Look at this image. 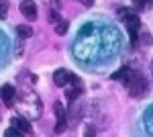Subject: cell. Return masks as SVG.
Segmentation results:
<instances>
[{
  "mask_svg": "<svg viewBox=\"0 0 153 137\" xmlns=\"http://www.w3.org/2000/svg\"><path fill=\"white\" fill-rule=\"evenodd\" d=\"M19 111L25 115V119H37L39 115L43 113V106H41V98L35 90H25L19 98Z\"/></svg>",
  "mask_w": 153,
  "mask_h": 137,
  "instance_id": "1",
  "label": "cell"
},
{
  "mask_svg": "<svg viewBox=\"0 0 153 137\" xmlns=\"http://www.w3.org/2000/svg\"><path fill=\"white\" fill-rule=\"evenodd\" d=\"M125 86H127V90H129L131 96L139 98L143 92L147 90V80L143 78L141 72H137V70H131L129 76L125 78Z\"/></svg>",
  "mask_w": 153,
  "mask_h": 137,
  "instance_id": "2",
  "label": "cell"
},
{
  "mask_svg": "<svg viewBox=\"0 0 153 137\" xmlns=\"http://www.w3.org/2000/svg\"><path fill=\"white\" fill-rule=\"evenodd\" d=\"M53 109H55V115H57V125H55V131L61 133L63 129H65V104L57 100V103L53 104Z\"/></svg>",
  "mask_w": 153,
  "mask_h": 137,
  "instance_id": "3",
  "label": "cell"
},
{
  "mask_svg": "<svg viewBox=\"0 0 153 137\" xmlns=\"http://www.w3.org/2000/svg\"><path fill=\"white\" fill-rule=\"evenodd\" d=\"M12 127L19 129L23 135L33 133V127H31V123H29V119H25V117H14V119H12Z\"/></svg>",
  "mask_w": 153,
  "mask_h": 137,
  "instance_id": "4",
  "label": "cell"
},
{
  "mask_svg": "<svg viewBox=\"0 0 153 137\" xmlns=\"http://www.w3.org/2000/svg\"><path fill=\"white\" fill-rule=\"evenodd\" d=\"M21 12H23L29 21H35L37 19V6L33 2H29V0H25L23 4H21Z\"/></svg>",
  "mask_w": 153,
  "mask_h": 137,
  "instance_id": "5",
  "label": "cell"
},
{
  "mask_svg": "<svg viewBox=\"0 0 153 137\" xmlns=\"http://www.w3.org/2000/svg\"><path fill=\"white\" fill-rule=\"evenodd\" d=\"M0 94H2V100H4V104H8V106H10V104L14 103L16 90L12 88L10 84H6V86H2V88H0Z\"/></svg>",
  "mask_w": 153,
  "mask_h": 137,
  "instance_id": "6",
  "label": "cell"
},
{
  "mask_svg": "<svg viewBox=\"0 0 153 137\" xmlns=\"http://www.w3.org/2000/svg\"><path fill=\"white\" fill-rule=\"evenodd\" d=\"M70 74L71 72H68V70H57V72L53 74V82H55L57 86H65V84L70 82Z\"/></svg>",
  "mask_w": 153,
  "mask_h": 137,
  "instance_id": "7",
  "label": "cell"
},
{
  "mask_svg": "<svg viewBox=\"0 0 153 137\" xmlns=\"http://www.w3.org/2000/svg\"><path fill=\"white\" fill-rule=\"evenodd\" d=\"M125 23H127L129 33H137V31H139V27H141V21H139V16H137V14H129V16L125 19Z\"/></svg>",
  "mask_w": 153,
  "mask_h": 137,
  "instance_id": "8",
  "label": "cell"
},
{
  "mask_svg": "<svg viewBox=\"0 0 153 137\" xmlns=\"http://www.w3.org/2000/svg\"><path fill=\"white\" fill-rule=\"evenodd\" d=\"M16 33L21 35L23 39H29V37H33V29L27 27V25H19V27H16Z\"/></svg>",
  "mask_w": 153,
  "mask_h": 137,
  "instance_id": "9",
  "label": "cell"
},
{
  "mask_svg": "<svg viewBox=\"0 0 153 137\" xmlns=\"http://www.w3.org/2000/svg\"><path fill=\"white\" fill-rule=\"evenodd\" d=\"M55 33L57 35H65L68 33V23H65L63 19H57V21H55Z\"/></svg>",
  "mask_w": 153,
  "mask_h": 137,
  "instance_id": "10",
  "label": "cell"
},
{
  "mask_svg": "<svg viewBox=\"0 0 153 137\" xmlns=\"http://www.w3.org/2000/svg\"><path fill=\"white\" fill-rule=\"evenodd\" d=\"M129 72H131V68H120L118 72L112 74V80H123V82H125V78L129 76Z\"/></svg>",
  "mask_w": 153,
  "mask_h": 137,
  "instance_id": "11",
  "label": "cell"
},
{
  "mask_svg": "<svg viewBox=\"0 0 153 137\" xmlns=\"http://www.w3.org/2000/svg\"><path fill=\"white\" fill-rule=\"evenodd\" d=\"M80 94H82V86H71L70 90H68V98H70L71 103H74V100H76Z\"/></svg>",
  "mask_w": 153,
  "mask_h": 137,
  "instance_id": "12",
  "label": "cell"
},
{
  "mask_svg": "<svg viewBox=\"0 0 153 137\" xmlns=\"http://www.w3.org/2000/svg\"><path fill=\"white\" fill-rule=\"evenodd\" d=\"M4 137H25L19 129H14V127H10V129H6L4 131Z\"/></svg>",
  "mask_w": 153,
  "mask_h": 137,
  "instance_id": "13",
  "label": "cell"
},
{
  "mask_svg": "<svg viewBox=\"0 0 153 137\" xmlns=\"http://www.w3.org/2000/svg\"><path fill=\"white\" fill-rule=\"evenodd\" d=\"M6 14H8V2L0 0V19H6Z\"/></svg>",
  "mask_w": 153,
  "mask_h": 137,
  "instance_id": "14",
  "label": "cell"
},
{
  "mask_svg": "<svg viewBox=\"0 0 153 137\" xmlns=\"http://www.w3.org/2000/svg\"><path fill=\"white\" fill-rule=\"evenodd\" d=\"M141 43L149 47V45H151V35H149V33H143L141 35Z\"/></svg>",
  "mask_w": 153,
  "mask_h": 137,
  "instance_id": "15",
  "label": "cell"
},
{
  "mask_svg": "<svg viewBox=\"0 0 153 137\" xmlns=\"http://www.w3.org/2000/svg\"><path fill=\"white\" fill-rule=\"evenodd\" d=\"M151 127H153V111H151V115H149V117H145V129L149 131Z\"/></svg>",
  "mask_w": 153,
  "mask_h": 137,
  "instance_id": "16",
  "label": "cell"
},
{
  "mask_svg": "<svg viewBox=\"0 0 153 137\" xmlns=\"http://www.w3.org/2000/svg\"><path fill=\"white\" fill-rule=\"evenodd\" d=\"M86 137H96L94 127H86Z\"/></svg>",
  "mask_w": 153,
  "mask_h": 137,
  "instance_id": "17",
  "label": "cell"
},
{
  "mask_svg": "<svg viewBox=\"0 0 153 137\" xmlns=\"http://www.w3.org/2000/svg\"><path fill=\"white\" fill-rule=\"evenodd\" d=\"M131 2H133L137 8H145V0H131Z\"/></svg>",
  "mask_w": 153,
  "mask_h": 137,
  "instance_id": "18",
  "label": "cell"
},
{
  "mask_svg": "<svg viewBox=\"0 0 153 137\" xmlns=\"http://www.w3.org/2000/svg\"><path fill=\"white\" fill-rule=\"evenodd\" d=\"M145 8H153V0H145Z\"/></svg>",
  "mask_w": 153,
  "mask_h": 137,
  "instance_id": "19",
  "label": "cell"
},
{
  "mask_svg": "<svg viewBox=\"0 0 153 137\" xmlns=\"http://www.w3.org/2000/svg\"><path fill=\"white\" fill-rule=\"evenodd\" d=\"M92 2L94 0H82V4H86V6H92Z\"/></svg>",
  "mask_w": 153,
  "mask_h": 137,
  "instance_id": "20",
  "label": "cell"
},
{
  "mask_svg": "<svg viewBox=\"0 0 153 137\" xmlns=\"http://www.w3.org/2000/svg\"><path fill=\"white\" fill-rule=\"evenodd\" d=\"M151 72H153V61H151Z\"/></svg>",
  "mask_w": 153,
  "mask_h": 137,
  "instance_id": "21",
  "label": "cell"
}]
</instances>
